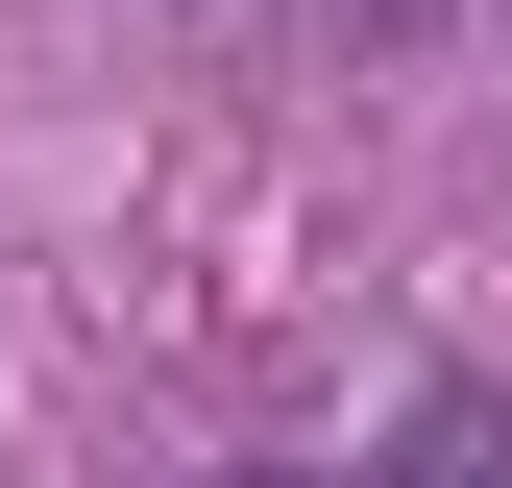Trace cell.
<instances>
[{
	"mask_svg": "<svg viewBox=\"0 0 512 488\" xmlns=\"http://www.w3.org/2000/svg\"><path fill=\"white\" fill-rule=\"evenodd\" d=\"M391 488H512V415H488V391H415V415H391Z\"/></svg>",
	"mask_w": 512,
	"mask_h": 488,
	"instance_id": "1",
	"label": "cell"
},
{
	"mask_svg": "<svg viewBox=\"0 0 512 488\" xmlns=\"http://www.w3.org/2000/svg\"><path fill=\"white\" fill-rule=\"evenodd\" d=\"M317 25H391V0H317Z\"/></svg>",
	"mask_w": 512,
	"mask_h": 488,
	"instance_id": "2",
	"label": "cell"
},
{
	"mask_svg": "<svg viewBox=\"0 0 512 488\" xmlns=\"http://www.w3.org/2000/svg\"><path fill=\"white\" fill-rule=\"evenodd\" d=\"M220 488H293V464H220Z\"/></svg>",
	"mask_w": 512,
	"mask_h": 488,
	"instance_id": "3",
	"label": "cell"
}]
</instances>
